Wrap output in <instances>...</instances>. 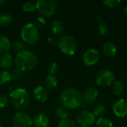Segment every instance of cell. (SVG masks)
Wrapping results in <instances>:
<instances>
[{"instance_id": "6da1fadb", "label": "cell", "mask_w": 127, "mask_h": 127, "mask_svg": "<svg viewBox=\"0 0 127 127\" xmlns=\"http://www.w3.org/2000/svg\"><path fill=\"white\" fill-rule=\"evenodd\" d=\"M60 103L65 109H75L83 105L81 93L75 88L69 87L65 89L60 94Z\"/></svg>"}, {"instance_id": "7a4b0ae2", "label": "cell", "mask_w": 127, "mask_h": 127, "mask_svg": "<svg viewBox=\"0 0 127 127\" xmlns=\"http://www.w3.org/2000/svg\"><path fill=\"white\" fill-rule=\"evenodd\" d=\"M38 63L36 56L31 51L25 50L16 54L15 57V65L17 69L25 72L33 70Z\"/></svg>"}, {"instance_id": "3957f363", "label": "cell", "mask_w": 127, "mask_h": 127, "mask_svg": "<svg viewBox=\"0 0 127 127\" xmlns=\"http://www.w3.org/2000/svg\"><path fill=\"white\" fill-rule=\"evenodd\" d=\"M10 100L16 109L19 110H24L29 106L31 97L25 89L18 88L10 92Z\"/></svg>"}, {"instance_id": "277c9868", "label": "cell", "mask_w": 127, "mask_h": 127, "mask_svg": "<svg viewBox=\"0 0 127 127\" xmlns=\"http://www.w3.org/2000/svg\"><path fill=\"white\" fill-rule=\"evenodd\" d=\"M22 40L25 44L34 45L39 39V31L33 23H27L22 26L20 32Z\"/></svg>"}, {"instance_id": "5b68a950", "label": "cell", "mask_w": 127, "mask_h": 127, "mask_svg": "<svg viewBox=\"0 0 127 127\" xmlns=\"http://www.w3.org/2000/svg\"><path fill=\"white\" fill-rule=\"evenodd\" d=\"M35 4L36 10L44 17H51L57 10V3L55 0H38Z\"/></svg>"}, {"instance_id": "8992f818", "label": "cell", "mask_w": 127, "mask_h": 127, "mask_svg": "<svg viewBox=\"0 0 127 127\" xmlns=\"http://www.w3.org/2000/svg\"><path fill=\"white\" fill-rule=\"evenodd\" d=\"M58 46L60 51L68 56L74 55L77 50V44L76 40L69 35L61 36L59 39Z\"/></svg>"}, {"instance_id": "52a82bcc", "label": "cell", "mask_w": 127, "mask_h": 127, "mask_svg": "<svg viewBox=\"0 0 127 127\" xmlns=\"http://www.w3.org/2000/svg\"><path fill=\"white\" fill-rule=\"evenodd\" d=\"M115 76L114 73L108 69L99 71L95 77V83L100 87H108L114 83Z\"/></svg>"}, {"instance_id": "ba28073f", "label": "cell", "mask_w": 127, "mask_h": 127, "mask_svg": "<svg viewBox=\"0 0 127 127\" xmlns=\"http://www.w3.org/2000/svg\"><path fill=\"white\" fill-rule=\"evenodd\" d=\"M76 122L80 127H92L96 123V118L92 112L87 110H82L77 113Z\"/></svg>"}, {"instance_id": "9c48e42d", "label": "cell", "mask_w": 127, "mask_h": 127, "mask_svg": "<svg viewBox=\"0 0 127 127\" xmlns=\"http://www.w3.org/2000/svg\"><path fill=\"white\" fill-rule=\"evenodd\" d=\"M13 122L18 127H31L33 125V118L26 112H19L15 114Z\"/></svg>"}, {"instance_id": "30bf717a", "label": "cell", "mask_w": 127, "mask_h": 127, "mask_svg": "<svg viewBox=\"0 0 127 127\" xmlns=\"http://www.w3.org/2000/svg\"><path fill=\"white\" fill-rule=\"evenodd\" d=\"M100 59V54L99 52L94 48H90L87 50L83 57V60L85 65L88 66L95 65Z\"/></svg>"}, {"instance_id": "8fae6325", "label": "cell", "mask_w": 127, "mask_h": 127, "mask_svg": "<svg viewBox=\"0 0 127 127\" xmlns=\"http://www.w3.org/2000/svg\"><path fill=\"white\" fill-rule=\"evenodd\" d=\"M113 112L118 118H124L127 115V101L124 99H120L113 105Z\"/></svg>"}, {"instance_id": "7c38bea8", "label": "cell", "mask_w": 127, "mask_h": 127, "mask_svg": "<svg viewBox=\"0 0 127 127\" xmlns=\"http://www.w3.org/2000/svg\"><path fill=\"white\" fill-rule=\"evenodd\" d=\"M97 97H98V91L97 89L94 87L88 88L84 92L83 95H82L83 101L87 104L92 103L93 102H95L97 100Z\"/></svg>"}, {"instance_id": "4fadbf2b", "label": "cell", "mask_w": 127, "mask_h": 127, "mask_svg": "<svg viewBox=\"0 0 127 127\" xmlns=\"http://www.w3.org/2000/svg\"><path fill=\"white\" fill-rule=\"evenodd\" d=\"M33 96L39 102L44 103L48 100L49 94H48V90L42 86H38L33 89Z\"/></svg>"}, {"instance_id": "5bb4252c", "label": "cell", "mask_w": 127, "mask_h": 127, "mask_svg": "<svg viewBox=\"0 0 127 127\" xmlns=\"http://www.w3.org/2000/svg\"><path fill=\"white\" fill-rule=\"evenodd\" d=\"M33 124L35 127H48L49 125V118L46 114L39 112L33 117Z\"/></svg>"}, {"instance_id": "9a60e30c", "label": "cell", "mask_w": 127, "mask_h": 127, "mask_svg": "<svg viewBox=\"0 0 127 127\" xmlns=\"http://www.w3.org/2000/svg\"><path fill=\"white\" fill-rule=\"evenodd\" d=\"M103 51L109 57H115L118 53V48L115 44L112 42H106L103 45Z\"/></svg>"}, {"instance_id": "2e32d148", "label": "cell", "mask_w": 127, "mask_h": 127, "mask_svg": "<svg viewBox=\"0 0 127 127\" xmlns=\"http://www.w3.org/2000/svg\"><path fill=\"white\" fill-rule=\"evenodd\" d=\"M51 30L54 35L59 36L63 33L65 31V26L63 22L58 19L54 20L51 24Z\"/></svg>"}, {"instance_id": "e0dca14e", "label": "cell", "mask_w": 127, "mask_h": 127, "mask_svg": "<svg viewBox=\"0 0 127 127\" xmlns=\"http://www.w3.org/2000/svg\"><path fill=\"white\" fill-rule=\"evenodd\" d=\"M13 64V57L12 56L7 53L1 54L0 56V68L2 69H7L11 67Z\"/></svg>"}, {"instance_id": "ac0fdd59", "label": "cell", "mask_w": 127, "mask_h": 127, "mask_svg": "<svg viewBox=\"0 0 127 127\" xmlns=\"http://www.w3.org/2000/svg\"><path fill=\"white\" fill-rule=\"evenodd\" d=\"M11 48V42L9 39L4 36L0 35V54L8 53Z\"/></svg>"}, {"instance_id": "d6986e66", "label": "cell", "mask_w": 127, "mask_h": 127, "mask_svg": "<svg viewBox=\"0 0 127 127\" xmlns=\"http://www.w3.org/2000/svg\"><path fill=\"white\" fill-rule=\"evenodd\" d=\"M58 80L54 75H48L45 80V86L48 90H53L57 88Z\"/></svg>"}, {"instance_id": "ffe728a7", "label": "cell", "mask_w": 127, "mask_h": 127, "mask_svg": "<svg viewBox=\"0 0 127 127\" xmlns=\"http://www.w3.org/2000/svg\"><path fill=\"white\" fill-rule=\"evenodd\" d=\"M13 21V16L8 13L0 14V26H7Z\"/></svg>"}, {"instance_id": "44dd1931", "label": "cell", "mask_w": 127, "mask_h": 127, "mask_svg": "<svg viewBox=\"0 0 127 127\" xmlns=\"http://www.w3.org/2000/svg\"><path fill=\"white\" fill-rule=\"evenodd\" d=\"M55 115H56V116H57L59 119H60L61 121L68 118V115L67 109H66L65 107H63V106H58V107L55 109Z\"/></svg>"}, {"instance_id": "7402d4cb", "label": "cell", "mask_w": 127, "mask_h": 127, "mask_svg": "<svg viewBox=\"0 0 127 127\" xmlns=\"http://www.w3.org/2000/svg\"><path fill=\"white\" fill-rule=\"evenodd\" d=\"M13 50L16 53H19L25 50L26 48V44L22 41V40H16L13 43Z\"/></svg>"}, {"instance_id": "603a6c76", "label": "cell", "mask_w": 127, "mask_h": 127, "mask_svg": "<svg viewBox=\"0 0 127 127\" xmlns=\"http://www.w3.org/2000/svg\"><path fill=\"white\" fill-rule=\"evenodd\" d=\"M106 113V108L103 105H99L96 106V108L94 109L93 115L95 118H103V116Z\"/></svg>"}, {"instance_id": "cb8c5ba5", "label": "cell", "mask_w": 127, "mask_h": 127, "mask_svg": "<svg viewBox=\"0 0 127 127\" xmlns=\"http://www.w3.org/2000/svg\"><path fill=\"white\" fill-rule=\"evenodd\" d=\"M97 127H113L112 122L106 118H100L96 121Z\"/></svg>"}, {"instance_id": "d4e9b609", "label": "cell", "mask_w": 127, "mask_h": 127, "mask_svg": "<svg viewBox=\"0 0 127 127\" xmlns=\"http://www.w3.org/2000/svg\"><path fill=\"white\" fill-rule=\"evenodd\" d=\"M11 80V74L8 71H0V85H4Z\"/></svg>"}, {"instance_id": "484cf974", "label": "cell", "mask_w": 127, "mask_h": 127, "mask_svg": "<svg viewBox=\"0 0 127 127\" xmlns=\"http://www.w3.org/2000/svg\"><path fill=\"white\" fill-rule=\"evenodd\" d=\"M112 91L115 95H120L124 91V86L122 83H121L118 80H115L113 83Z\"/></svg>"}, {"instance_id": "4316f807", "label": "cell", "mask_w": 127, "mask_h": 127, "mask_svg": "<svg viewBox=\"0 0 127 127\" xmlns=\"http://www.w3.org/2000/svg\"><path fill=\"white\" fill-rule=\"evenodd\" d=\"M98 31L102 36H106L107 35L109 32V26L106 22L102 21L99 23L98 25Z\"/></svg>"}, {"instance_id": "83f0119b", "label": "cell", "mask_w": 127, "mask_h": 127, "mask_svg": "<svg viewBox=\"0 0 127 127\" xmlns=\"http://www.w3.org/2000/svg\"><path fill=\"white\" fill-rule=\"evenodd\" d=\"M22 10L25 13H33L35 10H36V4L33 2H30V1L25 2L22 5Z\"/></svg>"}, {"instance_id": "f1b7e54d", "label": "cell", "mask_w": 127, "mask_h": 127, "mask_svg": "<svg viewBox=\"0 0 127 127\" xmlns=\"http://www.w3.org/2000/svg\"><path fill=\"white\" fill-rule=\"evenodd\" d=\"M58 127H77L74 121L69 118H66L60 121Z\"/></svg>"}, {"instance_id": "f546056e", "label": "cell", "mask_w": 127, "mask_h": 127, "mask_svg": "<svg viewBox=\"0 0 127 127\" xmlns=\"http://www.w3.org/2000/svg\"><path fill=\"white\" fill-rule=\"evenodd\" d=\"M10 74H11V79L15 80H20L24 77V72L17 68L13 70Z\"/></svg>"}, {"instance_id": "4dcf8cb0", "label": "cell", "mask_w": 127, "mask_h": 127, "mask_svg": "<svg viewBox=\"0 0 127 127\" xmlns=\"http://www.w3.org/2000/svg\"><path fill=\"white\" fill-rule=\"evenodd\" d=\"M58 65L57 63H51L49 65H48V71L49 73V75H54L57 71H58Z\"/></svg>"}, {"instance_id": "1f68e13d", "label": "cell", "mask_w": 127, "mask_h": 127, "mask_svg": "<svg viewBox=\"0 0 127 127\" xmlns=\"http://www.w3.org/2000/svg\"><path fill=\"white\" fill-rule=\"evenodd\" d=\"M120 3H121L120 0H104V1H103V4L106 7H110V8L118 6Z\"/></svg>"}, {"instance_id": "d6a6232c", "label": "cell", "mask_w": 127, "mask_h": 127, "mask_svg": "<svg viewBox=\"0 0 127 127\" xmlns=\"http://www.w3.org/2000/svg\"><path fill=\"white\" fill-rule=\"evenodd\" d=\"M9 102V98L5 95H0V109H4L7 106Z\"/></svg>"}, {"instance_id": "836d02e7", "label": "cell", "mask_w": 127, "mask_h": 127, "mask_svg": "<svg viewBox=\"0 0 127 127\" xmlns=\"http://www.w3.org/2000/svg\"><path fill=\"white\" fill-rule=\"evenodd\" d=\"M36 26L37 28H42L44 27L45 25H46V20H45V18L44 16H39L36 18Z\"/></svg>"}, {"instance_id": "e575fe53", "label": "cell", "mask_w": 127, "mask_h": 127, "mask_svg": "<svg viewBox=\"0 0 127 127\" xmlns=\"http://www.w3.org/2000/svg\"><path fill=\"white\" fill-rule=\"evenodd\" d=\"M48 42L51 45H58V42H59V39H57V37L56 36H49L47 39Z\"/></svg>"}, {"instance_id": "d590c367", "label": "cell", "mask_w": 127, "mask_h": 127, "mask_svg": "<svg viewBox=\"0 0 127 127\" xmlns=\"http://www.w3.org/2000/svg\"><path fill=\"white\" fill-rule=\"evenodd\" d=\"M95 20L97 22H102V19H103V16L100 15V14H96L95 15Z\"/></svg>"}, {"instance_id": "8d00e7d4", "label": "cell", "mask_w": 127, "mask_h": 127, "mask_svg": "<svg viewBox=\"0 0 127 127\" xmlns=\"http://www.w3.org/2000/svg\"><path fill=\"white\" fill-rule=\"evenodd\" d=\"M6 2L5 0H0V6H1L2 4H4Z\"/></svg>"}, {"instance_id": "74e56055", "label": "cell", "mask_w": 127, "mask_h": 127, "mask_svg": "<svg viewBox=\"0 0 127 127\" xmlns=\"http://www.w3.org/2000/svg\"><path fill=\"white\" fill-rule=\"evenodd\" d=\"M124 13H125V14L127 16V6L124 8Z\"/></svg>"}, {"instance_id": "f35d334b", "label": "cell", "mask_w": 127, "mask_h": 127, "mask_svg": "<svg viewBox=\"0 0 127 127\" xmlns=\"http://www.w3.org/2000/svg\"><path fill=\"white\" fill-rule=\"evenodd\" d=\"M0 127H3V126H2L1 124H0Z\"/></svg>"}, {"instance_id": "ab89813d", "label": "cell", "mask_w": 127, "mask_h": 127, "mask_svg": "<svg viewBox=\"0 0 127 127\" xmlns=\"http://www.w3.org/2000/svg\"><path fill=\"white\" fill-rule=\"evenodd\" d=\"M16 127V126H15V125H14V126H13V127Z\"/></svg>"}, {"instance_id": "60d3db41", "label": "cell", "mask_w": 127, "mask_h": 127, "mask_svg": "<svg viewBox=\"0 0 127 127\" xmlns=\"http://www.w3.org/2000/svg\"><path fill=\"white\" fill-rule=\"evenodd\" d=\"M124 127V126H121V127Z\"/></svg>"}]
</instances>
